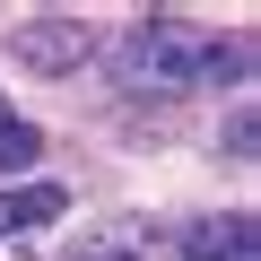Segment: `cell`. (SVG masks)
Instances as JSON below:
<instances>
[{"mask_svg":"<svg viewBox=\"0 0 261 261\" xmlns=\"http://www.w3.org/2000/svg\"><path fill=\"white\" fill-rule=\"evenodd\" d=\"M113 70H122L130 96H200V87L244 79V44L192 27V18H140L113 44Z\"/></svg>","mask_w":261,"mask_h":261,"instance_id":"cell-1","label":"cell"},{"mask_svg":"<svg viewBox=\"0 0 261 261\" xmlns=\"http://www.w3.org/2000/svg\"><path fill=\"white\" fill-rule=\"evenodd\" d=\"M183 261H261V226H252L244 209L192 218V226H183Z\"/></svg>","mask_w":261,"mask_h":261,"instance_id":"cell-2","label":"cell"},{"mask_svg":"<svg viewBox=\"0 0 261 261\" xmlns=\"http://www.w3.org/2000/svg\"><path fill=\"white\" fill-rule=\"evenodd\" d=\"M53 218H70V192H61V183H18V192H0V244H9V235H35V226H53Z\"/></svg>","mask_w":261,"mask_h":261,"instance_id":"cell-3","label":"cell"},{"mask_svg":"<svg viewBox=\"0 0 261 261\" xmlns=\"http://www.w3.org/2000/svg\"><path fill=\"white\" fill-rule=\"evenodd\" d=\"M9 53L35 61V70H70V61H87V27H18Z\"/></svg>","mask_w":261,"mask_h":261,"instance_id":"cell-4","label":"cell"},{"mask_svg":"<svg viewBox=\"0 0 261 261\" xmlns=\"http://www.w3.org/2000/svg\"><path fill=\"white\" fill-rule=\"evenodd\" d=\"M35 157H44V130L27 113H9V96H0V174H9V166H35Z\"/></svg>","mask_w":261,"mask_h":261,"instance_id":"cell-5","label":"cell"},{"mask_svg":"<svg viewBox=\"0 0 261 261\" xmlns=\"http://www.w3.org/2000/svg\"><path fill=\"white\" fill-rule=\"evenodd\" d=\"M70 261H148V235H140V226H105V235H87Z\"/></svg>","mask_w":261,"mask_h":261,"instance_id":"cell-6","label":"cell"}]
</instances>
